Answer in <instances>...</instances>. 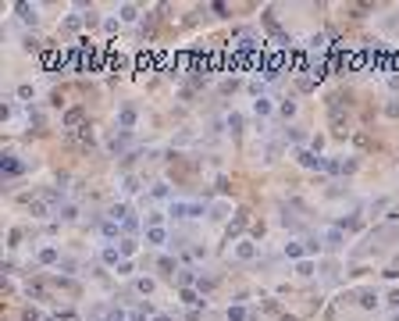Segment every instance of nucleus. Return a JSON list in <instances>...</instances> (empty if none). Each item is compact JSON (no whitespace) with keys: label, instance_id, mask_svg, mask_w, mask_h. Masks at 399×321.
I'll use <instances>...</instances> for the list:
<instances>
[{"label":"nucleus","instance_id":"obj_1","mask_svg":"<svg viewBox=\"0 0 399 321\" xmlns=\"http://www.w3.org/2000/svg\"><path fill=\"white\" fill-rule=\"evenodd\" d=\"M171 214H178V218H196L200 204H171Z\"/></svg>","mask_w":399,"mask_h":321},{"label":"nucleus","instance_id":"obj_3","mask_svg":"<svg viewBox=\"0 0 399 321\" xmlns=\"http://www.w3.org/2000/svg\"><path fill=\"white\" fill-rule=\"evenodd\" d=\"M150 243H164V228H150Z\"/></svg>","mask_w":399,"mask_h":321},{"label":"nucleus","instance_id":"obj_2","mask_svg":"<svg viewBox=\"0 0 399 321\" xmlns=\"http://www.w3.org/2000/svg\"><path fill=\"white\" fill-rule=\"evenodd\" d=\"M4 172H7V175H18V172H22V164H18V161H14V157L7 154V157H4Z\"/></svg>","mask_w":399,"mask_h":321}]
</instances>
